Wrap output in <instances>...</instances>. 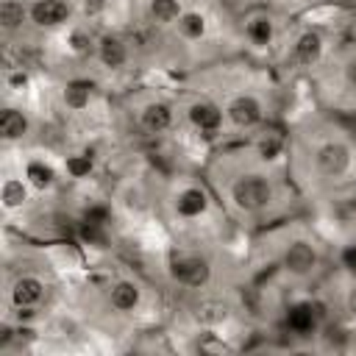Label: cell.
<instances>
[{"instance_id": "cell-22", "label": "cell", "mask_w": 356, "mask_h": 356, "mask_svg": "<svg viewBox=\"0 0 356 356\" xmlns=\"http://www.w3.org/2000/svg\"><path fill=\"white\" fill-rule=\"evenodd\" d=\"M22 200H25V186H22V181H6L3 184V206L6 209H17V206H22Z\"/></svg>"}, {"instance_id": "cell-11", "label": "cell", "mask_w": 356, "mask_h": 356, "mask_svg": "<svg viewBox=\"0 0 356 356\" xmlns=\"http://www.w3.org/2000/svg\"><path fill=\"white\" fill-rule=\"evenodd\" d=\"M172 125V111L167 103H147L142 111V128L147 134H161Z\"/></svg>"}, {"instance_id": "cell-33", "label": "cell", "mask_w": 356, "mask_h": 356, "mask_svg": "<svg viewBox=\"0 0 356 356\" xmlns=\"http://www.w3.org/2000/svg\"><path fill=\"white\" fill-rule=\"evenodd\" d=\"M348 312L356 317V284L350 286V292H348Z\"/></svg>"}, {"instance_id": "cell-35", "label": "cell", "mask_w": 356, "mask_h": 356, "mask_svg": "<svg viewBox=\"0 0 356 356\" xmlns=\"http://www.w3.org/2000/svg\"><path fill=\"white\" fill-rule=\"evenodd\" d=\"M8 339H11V328H8V325H3V328H0V345H6Z\"/></svg>"}, {"instance_id": "cell-25", "label": "cell", "mask_w": 356, "mask_h": 356, "mask_svg": "<svg viewBox=\"0 0 356 356\" xmlns=\"http://www.w3.org/2000/svg\"><path fill=\"white\" fill-rule=\"evenodd\" d=\"M83 222L106 225V222H108V209H106V206H89V209H86V214H83Z\"/></svg>"}, {"instance_id": "cell-7", "label": "cell", "mask_w": 356, "mask_h": 356, "mask_svg": "<svg viewBox=\"0 0 356 356\" xmlns=\"http://www.w3.org/2000/svg\"><path fill=\"white\" fill-rule=\"evenodd\" d=\"M67 17H70V3H64V0H39L31 8V19L42 28L61 25Z\"/></svg>"}, {"instance_id": "cell-17", "label": "cell", "mask_w": 356, "mask_h": 356, "mask_svg": "<svg viewBox=\"0 0 356 356\" xmlns=\"http://www.w3.org/2000/svg\"><path fill=\"white\" fill-rule=\"evenodd\" d=\"M89 92H92L89 81H70L64 89V100L70 108H83L89 103Z\"/></svg>"}, {"instance_id": "cell-10", "label": "cell", "mask_w": 356, "mask_h": 356, "mask_svg": "<svg viewBox=\"0 0 356 356\" xmlns=\"http://www.w3.org/2000/svg\"><path fill=\"white\" fill-rule=\"evenodd\" d=\"M97 56H100V61H103L108 70H117V67H122V64L128 61V47H125V42L117 39V36H103V39L97 42Z\"/></svg>"}, {"instance_id": "cell-15", "label": "cell", "mask_w": 356, "mask_h": 356, "mask_svg": "<svg viewBox=\"0 0 356 356\" xmlns=\"http://www.w3.org/2000/svg\"><path fill=\"white\" fill-rule=\"evenodd\" d=\"M175 206H178V214H184V217H197V214L206 211V195H203L200 189H184V192L178 195Z\"/></svg>"}, {"instance_id": "cell-21", "label": "cell", "mask_w": 356, "mask_h": 356, "mask_svg": "<svg viewBox=\"0 0 356 356\" xmlns=\"http://www.w3.org/2000/svg\"><path fill=\"white\" fill-rule=\"evenodd\" d=\"M178 28H181V33H184L186 39H200L203 31H206V22H203L200 14H181Z\"/></svg>"}, {"instance_id": "cell-30", "label": "cell", "mask_w": 356, "mask_h": 356, "mask_svg": "<svg viewBox=\"0 0 356 356\" xmlns=\"http://www.w3.org/2000/svg\"><path fill=\"white\" fill-rule=\"evenodd\" d=\"M8 83H11L14 89H22V86L28 83V75H25V72H11V75H8Z\"/></svg>"}, {"instance_id": "cell-19", "label": "cell", "mask_w": 356, "mask_h": 356, "mask_svg": "<svg viewBox=\"0 0 356 356\" xmlns=\"http://www.w3.org/2000/svg\"><path fill=\"white\" fill-rule=\"evenodd\" d=\"M150 14L156 22L167 25L172 19H181V3L178 0H150Z\"/></svg>"}, {"instance_id": "cell-26", "label": "cell", "mask_w": 356, "mask_h": 356, "mask_svg": "<svg viewBox=\"0 0 356 356\" xmlns=\"http://www.w3.org/2000/svg\"><path fill=\"white\" fill-rule=\"evenodd\" d=\"M67 167H70V172L78 178V175H86V172L92 170V161H89V156H72V159L67 161Z\"/></svg>"}, {"instance_id": "cell-29", "label": "cell", "mask_w": 356, "mask_h": 356, "mask_svg": "<svg viewBox=\"0 0 356 356\" xmlns=\"http://www.w3.org/2000/svg\"><path fill=\"white\" fill-rule=\"evenodd\" d=\"M342 264L356 273V245H348V248L342 250Z\"/></svg>"}, {"instance_id": "cell-6", "label": "cell", "mask_w": 356, "mask_h": 356, "mask_svg": "<svg viewBox=\"0 0 356 356\" xmlns=\"http://www.w3.org/2000/svg\"><path fill=\"white\" fill-rule=\"evenodd\" d=\"M317 314H314V309H312V300H300V303H292L289 309H286V328L292 331V334H298V337H306V334H312L314 328H317Z\"/></svg>"}, {"instance_id": "cell-34", "label": "cell", "mask_w": 356, "mask_h": 356, "mask_svg": "<svg viewBox=\"0 0 356 356\" xmlns=\"http://www.w3.org/2000/svg\"><path fill=\"white\" fill-rule=\"evenodd\" d=\"M83 8H86V14L100 11V8H103V0H86V3H83Z\"/></svg>"}, {"instance_id": "cell-18", "label": "cell", "mask_w": 356, "mask_h": 356, "mask_svg": "<svg viewBox=\"0 0 356 356\" xmlns=\"http://www.w3.org/2000/svg\"><path fill=\"white\" fill-rule=\"evenodd\" d=\"M195 317H197L200 323H206V325H214V323H222V320L228 317V306L220 303V300H203V303L197 306Z\"/></svg>"}, {"instance_id": "cell-24", "label": "cell", "mask_w": 356, "mask_h": 356, "mask_svg": "<svg viewBox=\"0 0 356 356\" xmlns=\"http://www.w3.org/2000/svg\"><path fill=\"white\" fill-rule=\"evenodd\" d=\"M281 147H284V142H281L278 134H264V136L259 139V156H261V159H275V156L281 153Z\"/></svg>"}, {"instance_id": "cell-16", "label": "cell", "mask_w": 356, "mask_h": 356, "mask_svg": "<svg viewBox=\"0 0 356 356\" xmlns=\"http://www.w3.org/2000/svg\"><path fill=\"white\" fill-rule=\"evenodd\" d=\"M22 19H25L22 3H17V0H3L0 3V25L6 31H17L22 25Z\"/></svg>"}, {"instance_id": "cell-13", "label": "cell", "mask_w": 356, "mask_h": 356, "mask_svg": "<svg viewBox=\"0 0 356 356\" xmlns=\"http://www.w3.org/2000/svg\"><path fill=\"white\" fill-rule=\"evenodd\" d=\"M108 300H111V306H114L117 312H131V309H136V303H139V286L131 284V281H117V284L111 286Z\"/></svg>"}, {"instance_id": "cell-14", "label": "cell", "mask_w": 356, "mask_h": 356, "mask_svg": "<svg viewBox=\"0 0 356 356\" xmlns=\"http://www.w3.org/2000/svg\"><path fill=\"white\" fill-rule=\"evenodd\" d=\"M28 131V120L22 117V111H17V108H6L3 114H0V134H3V139H19L22 134Z\"/></svg>"}, {"instance_id": "cell-8", "label": "cell", "mask_w": 356, "mask_h": 356, "mask_svg": "<svg viewBox=\"0 0 356 356\" xmlns=\"http://www.w3.org/2000/svg\"><path fill=\"white\" fill-rule=\"evenodd\" d=\"M42 295H44V284H42L39 278H33V275H22V278H17L14 286H11V300H14L17 309H31V306H36V303L42 300Z\"/></svg>"}, {"instance_id": "cell-31", "label": "cell", "mask_w": 356, "mask_h": 356, "mask_svg": "<svg viewBox=\"0 0 356 356\" xmlns=\"http://www.w3.org/2000/svg\"><path fill=\"white\" fill-rule=\"evenodd\" d=\"M345 78H348V83L356 86V56L348 61V67H345Z\"/></svg>"}, {"instance_id": "cell-1", "label": "cell", "mask_w": 356, "mask_h": 356, "mask_svg": "<svg viewBox=\"0 0 356 356\" xmlns=\"http://www.w3.org/2000/svg\"><path fill=\"white\" fill-rule=\"evenodd\" d=\"M231 197L242 211H261L273 200V186L264 175H242L231 186Z\"/></svg>"}, {"instance_id": "cell-2", "label": "cell", "mask_w": 356, "mask_h": 356, "mask_svg": "<svg viewBox=\"0 0 356 356\" xmlns=\"http://www.w3.org/2000/svg\"><path fill=\"white\" fill-rule=\"evenodd\" d=\"M170 273H172V278H175L178 284H184V286H203V284L209 281V275H211V267H209L206 259L186 253V256H175V259H172Z\"/></svg>"}, {"instance_id": "cell-28", "label": "cell", "mask_w": 356, "mask_h": 356, "mask_svg": "<svg viewBox=\"0 0 356 356\" xmlns=\"http://www.w3.org/2000/svg\"><path fill=\"white\" fill-rule=\"evenodd\" d=\"M89 47H92V42L86 33H72V50L75 53H89Z\"/></svg>"}, {"instance_id": "cell-27", "label": "cell", "mask_w": 356, "mask_h": 356, "mask_svg": "<svg viewBox=\"0 0 356 356\" xmlns=\"http://www.w3.org/2000/svg\"><path fill=\"white\" fill-rule=\"evenodd\" d=\"M81 234H83V239H89V242H95V245H103V242H106L103 225H92V222H83Z\"/></svg>"}, {"instance_id": "cell-9", "label": "cell", "mask_w": 356, "mask_h": 356, "mask_svg": "<svg viewBox=\"0 0 356 356\" xmlns=\"http://www.w3.org/2000/svg\"><path fill=\"white\" fill-rule=\"evenodd\" d=\"M189 120H192V125L200 128L203 134H217V128H220V122H222V111H220L214 103L200 100V103H192V106H189Z\"/></svg>"}, {"instance_id": "cell-4", "label": "cell", "mask_w": 356, "mask_h": 356, "mask_svg": "<svg viewBox=\"0 0 356 356\" xmlns=\"http://www.w3.org/2000/svg\"><path fill=\"white\" fill-rule=\"evenodd\" d=\"M284 267L292 275H309L317 267V253L309 242H292L284 253Z\"/></svg>"}, {"instance_id": "cell-12", "label": "cell", "mask_w": 356, "mask_h": 356, "mask_svg": "<svg viewBox=\"0 0 356 356\" xmlns=\"http://www.w3.org/2000/svg\"><path fill=\"white\" fill-rule=\"evenodd\" d=\"M320 53H323V39H320L317 31H306V33L298 36V42H295V58L300 64H314L320 58Z\"/></svg>"}, {"instance_id": "cell-3", "label": "cell", "mask_w": 356, "mask_h": 356, "mask_svg": "<svg viewBox=\"0 0 356 356\" xmlns=\"http://www.w3.org/2000/svg\"><path fill=\"white\" fill-rule=\"evenodd\" d=\"M314 161H317V170H320L323 175L337 178V175H342V172L350 167V150H348L342 142H325V145L317 150Z\"/></svg>"}, {"instance_id": "cell-23", "label": "cell", "mask_w": 356, "mask_h": 356, "mask_svg": "<svg viewBox=\"0 0 356 356\" xmlns=\"http://www.w3.org/2000/svg\"><path fill=\"white\" fill-rule=\"evenodd\" d=\"M28 178H31V184H33V186L44 189V186H50V184H53V170H50V167H44L42 161H31V164H28Z\"/></svg>"}, {"instance_id": "cell-32", "label": "cell", "mask_w": 356, "mask_h": 356, "mask_svg": "<svg viewBox=\"0 0 356 356\" xmlns=\"http://www.w3.org/2000/svg\"><path fill=\"white\" fill-rule=\"evenodd\" d=\"M312 309H314V314H317V320L323 323V320H325V303H323V300H312Z\"/></svg>"}, {"instance_id": "cell-5", "label": "cell", "mask_w": 356, "mask_h": 356, "mask_svg": "<svg viewBox=\"0 0 356 356\" xmlns=\"http://www.w3.org/2000/svg\"><path fill=\"white\" fill-rule=\"evenodd\" d=\"M228 120L239 128H250L261 120V103L253 95H239L236 100H231L228 106Z\"/></svg>"}, {"instance_id": "cell-20", "label": "cell", "mask_w": 356, "mask_h": 356, "mask_svg": "<svg viewBox=\"0 0 356 356\" xmlns=\"http://www.w3.org/2000/svg\"><path fill=\"white\" fill-rule=\"evenodd\" d=\"M248 36H250L253 44H270V39H273V22H270V17H253L248 22Z\"/></svg>"}]
</instances>
